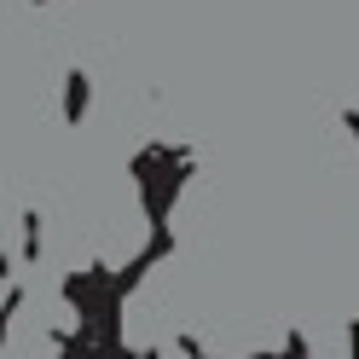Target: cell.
Segmentation results:
<instances>
[{
  "instance_id": "obj_1",
  "label": "cell",
  "mask_w": 359,
  "mask_h": 359,
  "mask_svg": "<svg viewBox=\"0 0 359 359\" xmlns=\"http://www.w3.org/2000/svg\"><path fill=\"white\" fill-rule=\"evenodd\" d=\"M156 359H191L186 348H163V353H156Z\"/></svg>"
}]
</instances>
